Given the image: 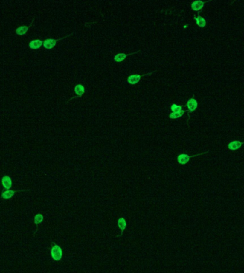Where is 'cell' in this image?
Instances as JSON below:
<instances>
[{
  "label": "cell",
  "mask_w": 244,
  "mask_h": 273,
  "mask_svg": "<svg viewBox=\"0 0 244 273\" xmlns=\"http://www.w3.org/2000/svg\"><path fill=\"white\" fill-rule=\"evenodd\" d=\"M2 184L4 188L6 189H10L12 186V179L10 176H4L2 178Z\"/></svg>",
  "instance_id": "9"
},
{
  "label": "cell",
  "mask_w": 244,
  "mask_h": 273,
  "mask_svg": "<svg viewBox=\"0 0 244 273\" xmlns=\"http://www.w3.org/2000/svg\"><path fill=\"white\" fill-rule=\"evenodd\" d=\"M51 257L54 260L59 261L62 259V250L59 245H54L51 250Z\"/></svg>",
  "instance_id": "1"
},
{
  "label": "cell",
  "mask_w": 244,
  "mask_h": 273,
  "mask_svg": "<svg viewBox=\"0 0 244 273\" xmlns=\"http://www.w3.org/2000/svg\"><path fill=\"white\" fill-rule=\"evenodd\" d=\"M29 27H27V26H22V27H18V28L16 29V34L19 35V36L25 35L26 33L28 31Z\"/></svg>",
  "instance_id": "13"
},
{
  "label": "cell",
  "mask_w": 244,
  "mask_h": 273,
  "mask_svg": "<svg viewBox=\"0 0 244 273\" xmlns=\"http://www.w3.org/2000/svg\"><path fill=\"white\" fill-rule=\"evenodd\" d=\"M204 6V1H201V0H197V1H193L191 4V9L193 11H198L201 10Z\"/></svg>",
  "instance_id": "8"
},
{
  "label": "cell",
  "mask_w": 244,
  "mask_h": 273,
  "mask_svg": "<svg viewBox=\"0 0 244 273\" xmlns=\"http://www.w3.org/2000/svg\"><path fill=\"white\" fill-rule=\"evenodd\" d=\"M185 112H186L185 110H181V111L177 112H171L169 115L170 119H176V118L181 117L182 116L184 115Z\"/></svg>",
  "instance_id": "16"
},
{
  "label": "cell",
  "mask_w": 244,
  "mask_h": 273,
  "mask_svg": "<svg viewBox=\"0 0 244 273\" xmlns=\"http://www.w3.org/2000/svg\"><path fill=\"white\" fill-rule=\"evenodd\" d=\"M138 52V51H136V52H135L134 53H130V54H125V53H119V54H116V56H114V61H115L117 62V63L122 62L126 58L127 56H129V55L134 54V53H136Z\"/></svg>",
  "instance_id": "10"
},
{
  "label": "cell",
  "mask_w": 244,
  "mask_h": 273,
  "mask_svg": "<svg viewBox=\"0 0 244 273\" xmlns=\"http://www.w3.org/2000/svg\"><path fill=\"white\" fill-rule=\"evenodd\" d=\"M141 78V75H138V74L131 75L128 78V79H127V82H128V83L131 84V85H136V84H137L138 82H139Z\"/></svg>",
  "instance_id": "5"
},
{
  "label": "cell",
  "mask_w": 244,
  "mask_h": 273,
  "mask_svg": "<svg viewBox=\"0 0 244 273\" xmlns=\"http://www.w3.org/2000/svg\"><path fill=\"white\" fill-rule=\"evenodd\" d=\"M194 19H195L197 25L199 26V27H201V28H203V27H206V20H205L204 18L202 17V16L199 15L198 17H194Z\"/></svg>",
  "instance_id": "12"
},
{
  "label": "cell",
  "mask_w": 244,
  "mask_h": 273,
  "mask_svg": "<svg viewBox=\"0 0 244 273\" xmlns=\"http://www.w3.org/2000/svg\"><path fill=\"white\" fill-rule=\"evenodd\" d=\"M43 219H44V217H43V215H42V214L36 215V216L34 217V223L36 224H40V223L42 222Z\"/></svg>",
  "instance_id": "18"
},
{
  "label": "cell",
  "mask_w": 244,
  "mask_h": 273,
  "mask_svg": "<svg viewBox=\"0 0 244 273\" xmlns=\"http://www.w3.org/2000/svg\"><path fill=\"white\" fill-rule=\"evenodd\" d=\"M118 226L120 228V230H121V233H123V230L126 229V221L123 218H119V220H118Z\"/></svg>",
  "instance_id": "14"
},
{
  "label": "cell",
  "mask_w": 244,
  "mask_h": 273,
  "mask_svg": "<svg viewBox=\"0 0 244 273\" xmlns=\"http://www.w3.org/2000/svg\"><path fill=\"white\" fill-rule=\"evenodd\" d=\"M208 152H209V151H207V152H206L205 153L199 154H196V155H193V156H189L186 154H179V155L178 156V157H177V161H178V162L180 164V165H184L189 162L190 159H191V157H194V156L201 155V154H206V153H208Z\"/></svg>",
  "instance_id": "2"
},
{
  "label": "cell",
  "mask_w": 244,
  "mask_h": 273,
  "mask_svg": "<svg viewBox=\"0 0 244 273\" xmlns=\"http://www.w3.org/2000/svg\"><path fill=\"white\" fill-rule=\"evenodd\" d=\"M74 92H75L76 95H78L79 97H81L85 92L84 86H83V85H81V84L77 85L74 88Z\"/></svg>",
  "instance_id": "11"
},
{
  "label": "cell",
  "mask_w": 244,
  "mask_h": 273,
  "mask_svg": "<svg viewBox=\"0 0 244 273\" xmlns=\"http://www.w3.org/2000/svg\"><path fill=\"white\" fill-rule=\"evenodd\" d=\"M72 34H69V36H65V37H64V38H59V39H54V38H48V39H46L45 41H44V43H43L44 47L45 48V49H53V48L57 45V43L59 41L64 39V38H66V37H68V36H71V35H72Z\"/></svg>",
  "instance_id": "3"
},
{
  "label": "cell",
  "mask_w": 244,
  "mask_h": 273,
  "mask_svg": "<svg viewBox=\"0 0 244 273\" xmlns=\"http://www.w3.org/2000/svg\"><path fill=\"white\" fill-rule=\"evenodd\" d=\"M43 43L44 42L42 41V40L35 39V40H33V41H31L29 42V46L31 49L36 50V49H39V48L42 46V45H43Z\"/></svg>",
  "instance_id": "7"
},
{
  "label": "cell",
  "mask_w": 244,
  "mask_h": 273,
  "mask_svg": "<svg viewBox=\"0 0 244 273\" xmlns=\"http://www.w3.org/2000/svg\"><path fill=\"white\" fill-rule=\"evenodd\" d=\"M244 144V142H241L240 141H232L230 143H228V148L230 150H237L239 148H241V147Z\"/></svg>",
  "instance_id": "6"
},
{
  "label": "cell",
  "mask_w": 244,
  "mask_h": 273,
  "mask_svg": "<svg viewBox=\"0 0 244 273\" xmlns=\"http://www.w3.org/2000/svg\"><path fill=\"white\" fill-rule=\"evenodd\" d=\"M186 106H187L188 110H189V112L195 111L198 107V103L196 100H195L194 98L189 99L188 100L187 103H186Z\"/></svg>",
  "instance_id": "4"
},
{
  "label": "cell",
  "mask_w": 244,
  "mask_h": 273,
  "mask_svg": "<svg viewBox=\"0 0 244 273\" xmlns=\"http://www.w3.org/2000/svg\"><path fill=\"white\" fill-rule=\"evenodd\" d=\"M171 109L172 110L173 112H177L182 110V106H177L176 104H172L171 106Z\"/></svg>",
  "instance_id": "17"
},
{
  "label": "cell",
  "mask_w": 244,
  "mask_h": 273,
  "mask_svg": "<svg viewBox=\"0 0 244 273\" xmlns=\"http://www.w3.org/2000/svg\"><path fill=\"white\" fill-rule=\"evenodd\" d=\"M15 193V191H12V190H7V191H4L2 194H1V198L4 199H9L11 198L13 196Z\"/></svg>",
  "instance_id": "15"
}]
</instances>
